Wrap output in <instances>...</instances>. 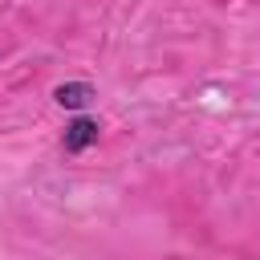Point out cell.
I'll return each instance as SVG.
<instances>
[{"label":"cell","instance_id":"cell-2","mask_svg":"<svg viewBox=\"0 0 260 260\" xmlns=\"http://www.w3.org/2000/svg\"><path fill=\"white\" fill-rule=\"evenodd\" d=\"M89 98H93V85L89 81H65V85L53 89V102L65 106V110H81V106H89Z\"/></svg>","mask_w":260,"mask_h":260},{"label":"cell","instance_id":"cell-1","mask_svg":"<svg viewBox=\"0 0 260 260\" xmlns=\"http://www.w3.org/2000/svg\"><path fill=\"white\" fill-rule=\"evenodd\" d=\"M98 142V122L93 118H73L69 126H65V134H61V146L69 150V154H81L85 146H93Z\"/></svg>","mask_w":260,"mask_h":260}]
</instances>
